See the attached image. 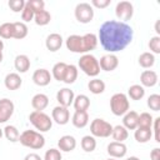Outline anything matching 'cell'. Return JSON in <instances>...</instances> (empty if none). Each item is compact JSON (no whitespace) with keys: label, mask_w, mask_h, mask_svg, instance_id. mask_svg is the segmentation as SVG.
<instances>
[{"label":"cell","mask_w":160,"mask_h":160,"mask_svg":"<svg viewBox=\"0 0 160 160\" xmlns=\"http://www.w3.org/2000/svg\"><path fill=\"white\" fill-rule=\"evenodd\" d=\"M134 38V30L126 22L118 20L104 21L99 29L98 41L109 54H114L124 50L131 44Z\"/></svg>","instance_id":"cell-1"},{"label":"cell","mask_w":160,"mask_h":160,"mask_svg":"<svg viewBox=\"0 0 160 160\" xmlns=\"http://www.w3.org/2000/svg\"><path fill=\"white\" fill-rule=\"evenodd\" d=\"M19 141L22 146L29 148V149H42L45 146V138L41 132L35 131V130H24L20 136Z\"/></svg>","instance_id":"cell-2"},{"label":"cell","mask_w":160,"mask_h":160,"mask_svg":"<svg viewBox=\"0 0 160 160\" xmlns=\"http://www.w3.org/2000/svg\"><path fill=\"white\" fill-rule=\"evenodd\" d=\"M80 70L90 76V78H96L99 74H100V65H99V60L91 55V54H84L80 59H79V62H78Z\"/></svg>","instance_id":"cell-3"},{"label":"cell","mask_w":160,"mask_h":160,"mask_svg":"<svg viewBox=\"0 0 160 160\" xmlns=\"http://www.w3.org/2000/svg\"><path fill=\"white\" fill-rule=\"evenodd\" d=\"M29 121L39 132H46L52 126V119L44 111H31L29 115Z\"/></svg>","instance_id":"cell-4"},{"label":"cell","mask_w":160,"mask_h":160,"mask_svg":"<svg viewBox=\"0 0 160 160\" xmlns=\"http://www.w3.org/2000/svg\"><path fill=\"white\" fill-rule=\"evenodd\" d=\"M129 98L124 92H116L110 98V110L116 116H122L129 111Z\"/></svg>","instance_id":"cell-5"},{"label":"cell","mask_w":160,"mask_h":160,"mask_svg":"<svg viewBox=\"0 0 160 160\" xmlns=\"http://www.w3.org/2000/svg\"><path fill=\"white\" fill-rule=\"evenodd\" d=\"M90 132L94 138H109L112 132V125L104 119L96 118L90 124Z\"/></svg>","instance_id":"cell-6"},{"label":"cell","mask_w":160,"mask_h":160,"mask_svg":"<svg viewBox=\"0 0 160 160\" xmlns=\"http://www.w3.org/2000/svg\"><path fill=\"white\" fill-rule=\"evenodd\" d=\"M74 14L80 24H89L94 19V8L89 2H79L75 6Z\"/></svg>","instance_id":"cell-7"},{"label":"cell","mask_w":160,"mask_h":160,"mask_svg":"<svg viewBox=\"0 0 160 160\" xmlns=\"http://www.w3.org/2000/svg\"><path fill=\"white\" fill-rule=\"evenodd\" d=\"M115 15L116 18L121 21L125 22L128 20H130L134 15V6L130 1H119L115 6Z\"/></svg>","instance_id":"cell-8"},{"label":"cell","mask_w":160,"mask_h":160,"mask_svg":"<svg viewBox=\"0 0 160 160\" xmlns=\"http://www.w3.org/2000/svg\"><path fill=\"white\" fill-rule=\"evenodd\" d=\"M65 45H66V49L71 52H75V54H85V50H84V42H82V36L81 35H70L68 36V39L65 40Z\"/></svg>","instance_id":"cell-9"},{"label":"cell","mask_w":160,"mask_h":160,"mask_svg":"<svg viewBox=\"0 0 160 160\" xmlns=\"http://www.w3.org/2000/svg\"><path fill=\"white\" fill-rule=\"evenodd\" d=\"M51 119L54 122H56L58 125H66L70 120V112L69 109L65 106H55L51 111Z\"/></svg>","instance_id":"cell-10"},{"label":"cell","mask_w":160,"mask_h":160,"mask_svg":"<svg viewBox=\"0 0 160 160\" xmlns=\"http://www.w3.org/2000/svg\"><path fill=\"white\" fill-rule=\"evenodd\" d=\"M14 110H15V105L10 99L8 98L0 99V124L6 122L12 116Z\"/></svg>","instance_id":"cell-11"},{"label":"cell","mask_w":160,"mask_h":160,"mask_svg":"<svg viewBox=\"0 0 160 160\" xmlns=\"http://www.w3.org/2000/svg\"><path fill=\"white\" fill-rule=\"evenodd\" d=\"M100 70L104 71H114L119 66V59L115 54H105L99 60Z\"/></svg>","instance_id":"cell-12"},{"label":"cell","mask_w":160,"mask_h":160,"mask_svg":"<svg viewBox=\"0 0 160 160\" xmlns=\"http://www.w3.org/2000/svg\"><path fill=\"white\" fill-rule=\"evenodd\" d=\"M106 151L109 154L110 158H114V159H121L126 155L128 152V148L124 142H119V141H111L108 148H106Z\"/></svg>","instance_id":"cell-13"},{"label":"cell","mask_w":160,"mask_h":160,"mask_svg":"<svg viewBox=\"0 0 160 160\" xmlns=\"http://www.w3.org/2000/svg\"><path fill=\"white\" fill-rule=\"evenodd\" d=\"M74 98H75V94L69 88H62V89H60L56 92V100H58V102H59L60 106L69 108L70 105H72Z\"/></svg>","instance_id":"cell-14"},{"label":"cell","mask_w":160,"mask_h":160,"mask_svg":"<svg viewBox=\"0 0 160 160\" xmlns=\"http://www.w3.org/2000/svg\"><path fill=\"white\" fill-rule=\"evenodd\" d=\"M51 74L48 69H36L32 74V81L38 86H46L51 81Z\"/></svg>","instance_id":"cell-15"},{"label":"cell","mask_w":160,"mask_h":160,"mask_svg":"<svg viewBox=\"0 0 160 160\" xmlns=\"http://www.w3.org/2000/svg\"><path fill=\"white\" fill-rule=\"evenodd\" d=\"M62 42H64V39L60 34L58 32H52V34H49L46 36V40H45V46L49 51H58L61 46H62Z\"/></svg>","instance_id":"cell-16"},{"label":"cell","mask_w":160,"mask_h":160,"mask_svg":"<svg viewBox=\"0 0 160 160\" xmlns=\"http://www.w3.org/2000/svg\"><path fill=\"white\" fill-rule=\"evenodd\" d=\"M159 76L154 70H144L140 74V85L142 88H152L158 84Z\"/></svg>","instance_id":"cell-17"},{"label":"cell","mask_w":160,"mask_h":160,"mask_svg":"<svg viewBox=\"0 0 160 160\" xmlns=\"http://www.w3.org/2000/svg\"><path fill=\"white\" fill-rule=\"evenodd\" d=\"M58 148L60 151L70 152L76 148V139L72 135H64L58 141Z\"/></svg>","instance_id":"cell-18"},{"label":"cell","mask_w":160,"mask_h":160,"mask_svg":"<svg viewBox=\"0 0 160 160\" xmlns=\"http://www.w3.org/2000/svg\"><path fill=\"white\" fill-rule=\"evenodd\" d=\"M4 84L8 90H18L22 84V79L18 72H9L4 79Z\"/></svg>","instance_id":"cell-19"},{"label":"cell","mask_w":160,"mask_h":160,"mask_svg":"<svg viewBox=\"0 0 160 160\" xmlns=\"http://www.w3.org/2000/svg\"><path fill=\"white\" fill-rule=\"evenodd\" d=\"M122 126L126 130H135L138 128V119L139 114L134 110H129L126 114L122 115Z\"/></svg>","instance_id":"cell-20"},{"label":"cell","mask_w":160,"mask_h":160,"mask_svg":"<svg viewBox=\"0 0 160 160\" xmlns=\"http://www.w3.org/2000/svg\"><path fill=\"white\" fill-rule=\"evenodd\" d=\"M30 59L28 55L25 54H20V55H16L15 56V60H14V66H15V70L20 74H24L29 69H30Z\"/></svg>","instance_id":"cell-21"},{"label":"cell","mask_w":160,"mask_h":160,"mask_svg":"<svg viewBox=\"0 0 160 160\" xmlns=\"http://www.w3.org/2000/svg\"><path fill=\"white\" fill-rule=\"evenodd\" d=\"M49 105V98L48 95L42 94V92H39V94H35L31 99V106L34 108V110L36 111H42L48 108Z\"/></svg>","instance_id":"cell-22"},{"label":"cell","mask_w":160,"mask_h":160,"mask_svg":"<svg viewBox=\"0 0 160 160\" xmlns=\"http://www.w3.org/2000/svg\"><path fill=\"white\" fill-rule=\"evenodd\" d=\"M71 122L78 129L85 128L89 124V114H88V111H75L72 118H71Z\"/></svg>","instance_id":"cell-23"},{"label":"cell","mask_w":160,"mask_h":160,"mask_svg":"<svg viewBox=\"0 0 160 160\" xmlns=\"http://www.w3.org/2000/svg\"><path fill=\"white\" fill-rule=\"evenodd\" d=\"M134 138H135V140H136L138 142H140V144L148 142V141L152 138L151 128H140V126H138V128L135 129Z\"/></svg>","instance_id":"cell-24"},{"label":"cell","mask_w":160,"mask_h":160,"mask_svg":"<svg viewBox=\"0 0 160 160\" xmlns=\"http://www.w3.org/2000/svg\"><path fill=\"white\" fill-rule=\"evenodd\" d=\"M72 105L75 111H86L90 106V99L85 94H79L74 98Z\"/></svg>","instance_id":"cell-25"},{"label":"cell","mask_w":160,"mask_h":160,"mask_svg":"<svg viewBox=\"0 0 160 160\" xmlns=\"http://www.w3.org/2000/svg\"><path fill=\"white\" fill-rule=\"evenodd\" d=\"M82 42H84V50L85 54H89L91 50H94L98 46V35L92 34V32H88L85 35H82Z\"/></svg>","instance_id":"cell-26"},{"label":"cell","mask_w":160,"mask_h":160,"mask_svg":"<svg viewBox=\"0 0 160 160\" xmlns=\"http://www.w3.org/2000/svg\"><path fill=\"white\" fill-rule=\"evenodd\" d=\"M12 28H14L12 39L21 40V39L26 38V35L29 32V29H28V25L25 22H22V21H15V22H12Z\"/></svg>","instance_id":"cell-27"},{"label":"cell","mask_w":160,"mask_h":160,"mask_svg":"<svg viewBox=\"0 0 160 160\" xmlns=\"http://www.w3.org/2000/svg\"><path fill=\"white\" fill-rule=\"evenodd\" d=\"M128 98L131 100H141L145 96V88H142L140 84H134L128 89Z\"/></svg>","instance_id":"cell-28"},{"label":"cell","mask_w":160,"mask_h":160,"mask_svg":"<svg viewBox=\"0 0 160 160\" xmlns=\"http://www.w3.org/2000/svg\"><path fill=\"white\" fill-rule=\"evenodd\" d=\"M138 61H139V65H140L141 68H144V69H150V68H152L154 64H155V55L151 54L150 51H145V52L140 54Z\"/></svg>","instance_id":"cell-29"},{"label":"cell","mask_w":160,"mask_h":160,"mask_svg":"<svg viewBox=\"0 0 160 160\" xmlns=\"http://www.w3.org/2000/svg\"><path fill=\"white\" fill-rule=\"evenodd\" d=\"M88 89L91 94L94 95H99V94H102L105 91V82L98 78H94L92 80H90L88 82Z\"/></svg>","instance_id":"cell-30"},{"label":"cell","mask_w":160,"mask_h":160,"mask_svg":"<svg viewBox=\"0 0 160 160\" xmlns=\"http://www.w3.org/2000/svg\"><path fill=\"white\" fill-rule=\"evenodd\" d=\"M66 68H68V64L66 62H62V61L56 62L52 66V69H51V76L55 80H58V81H62L64 80L65 71H66Z\"/></svg>","instance_id":"cell-31"},{"label":"cell","mask_w":160,"mask_h":160,"mask_svg":"<svg viewBox=\"0 0 160 160\" xmlns=\"http://www.w3.org/2000/svg\"><path fill=\"white\" fill-rule=\"evenodd\" d=\"M78 66L76 65H72V64H69L68 68H66V71H65V75H64V80L62 82L70 85V84H74L75 80L78 79Z\"/></svg>","instance_id":"cell-32"},{"label":"cell","mask_w":160,"mask_h":160,"mask_svg":"<svg viewBox=\"0 0 160 160\" xmlns=\"http://www.w3.org/2000/svg\"><path fill=\"white\" fill-rule=\"evenodd\" d=\"M111 136L114 139V141H119V142H124L128 136H129V132L128 130L122 126V125H116V126H112V132H111Z\"/></svg>","instance_id":"cell-33"},{"label":"cell","mask_w":160,"mask_h":160,"mask_svg":"<svg viewBox=\"0 0 160 160\" xmlns=\"http://www.w3.org/2000/svg\"><path fill=\"white\" fill-rule=\"evenodd\" d=\"M80 145L85 152H92L96 148V140L92 135H85V136H82Z\"/></svg>","instance_id":"cell-34"},{"label":"cell","mask_w":160,"mask_h":160,"mask_svg":"<svg viewBox=\"0 0 160 160\" xmlns=\"http://www.w3.org/2000/svg\"><path fill=\"white\" fill-rule=\"evenodd\" d=\"M2 132H4V136L11 141V142H16L19 141V136H20V132L18 130L16 126L14 125H6L4 129H2Z\"/></svg>","instance_id":"cell-35"},{"label":"cell","mask_w":160,"mask_h":160,"mask_svg":"<svg viewBox=\"0 0 160 160\" xmlns=\"http://www.w3.org/2000/svg\"><path fill=\"white\" fill-rule=\"evenodd\" d=\"M50 20H51V15H50V12H49L48 10H41V11L36 12L35 16H34V21H35V24L39 25V26H45V25H48V24L50 22Z\"/></svg>","instance_id":"cell-36"},{"label":"cell","mask_w":160,"mask_h":160,"mask_svg":"<svg viewBox=\"0 0 160 160\" xmlns=\"http://www.w3.org/2000/svg\"><path fill=\"white\" fill-rule=\"evenodd\" d=\"M152 121H154V118L151 116L150 112H141L139 115V119H138V126H140V128H151Z\"/></svg>","instance_id":"cell-37"},{"label":"cell","mask_w":160,"mask_h":160,"mask_svg":"<svg viewBox=\"0 0 160 160\" xmlns=\"http://www.w3.org/2000/svg\"><path fill=\"white\" fill-rule=\"evenodd\" d=\"M12 22H4L0 25V39H12Z\"/></svg>","instance_id":"cell-38"},{"label":"cell","mask_w":160,"mask_h":160,"mask_svg":"<svg viewBox=\"0 0 160 160\" xmlns=\"http://www.w3.org/2000/svg\"><path fill=\"white\" fill-rule=\"evenodd\" d=\"M148 108L152 111H159L160 110V95L159 94H151L148 98Z\"/></svg>","instance_id":"cell-39"},{"label":"cell","mask_w":160,"mask_h":160,"mask_svg":"<svg viewBox=\"0 0 160 160\" xmlns=\"http://www.w3.org/2000/svg\"><path fill=\"white\" fill-rule=\"evenodd\" d=\"M34 16H35V12H34V10L31 9V6L26 2L25 4V6H24V9H22V11H21V19H22V22H30L31 20H34Z\"/></svg>","instance_id":"cell-40"},{"label":"cell","mask_w":160,"mask_h":160,"mask_svg":"<svg viewBox=\"0 0 160 160\" xmlns=\"http://www.w3.org/2000/svg\"><path fill=\"white\" fill-rule=\"evenodd\" d=\"M148 46L150 49V52L151 54H160V36L155 35L152 38H150L149 42H148Z\"/></svg>","instance_id":"cell-41"},{"label":"cell","mask_w":160,"mask_h":160,"mask_svg":"<svg viewBox=\"0 0 160 160\" xmlns=\"http://www.w3.org/2000/svg\"><path fill=\"white\" fill-rule=\"evenodd\" d=\"M61 151L56 148H51L45 151L44 160H61Z\"/></svg>","instance_id":"cell-42"},{"label":"cell","mask_w":160,"mask_h":160,"mask_svg":"<svg viewBox=\"0 0 160 160\" xmlns=\"http://www.w3.org/2000/svg\"><path fill=\"white\" fill-rule=\"evenodd\" d=\"M25 4H26L25 0H9V2H8L10 10L14 12H21Z\"/></svg>","instance_id":"cell-43"},{"label":"cell","mask_w":160,"mask_h":160,"mask_svg":"<svg viewBox=\"0 0 160 160\" xmlns=\"http://www.w3.org/2000/svg\"><path fill=\"white\" fill-rule=\"evenodd\" d=\"M26 2L31 6V9L34 10L35 14L39 12V11H41V10H45V2L42 0H29Z\"/></svg>","instance_id":"cell-44"},{"label":"cell","mask_w":160,"mask_h":160,"mask_svg":"<svg viewBox=\"0 0 160 160\" xmlns=\"http://www.w3.org/2000/svg\"><path fill=\"white\" fill-rule=\"evenodd\" d=\"M151 131L154 132V139L156 142H160V118L154 119L152 121V126H151Z\"/></svg>","instance_id":"cell-45"},{"label":"cell","mask_w":160,"mask_h":160,"mask_svg":"<svg viewBox=\"0 0 160 160\" xmlns=\"http://www.w3.org/2000/svg\"><path fill=\"white\" fill-rule=\"evenodd\" d=\"M111 4V0H92L90 5L96 9H105Z\"/></svg>","instance_id":"cell-46"},{"label":"cell","mask_w":160,"mask_h":160,"mask_svg":"<svg viewBox=\"0 0 160 160\" xmlns=\"http://www.w3.org/2000/svg\"><path fill=\"white\" fill-rule=\"evenodd\" d=\"M150 159L151 160H160V149L159 148H154L150 151Z\"/></svg>","instance_id":"cell-47"},{"label":"cell","mask_w":160,"mask_h":160,"mask_svg":"<svg viewBox=\"0 0 160 160\" xmlns=\"http://www.w3.org/2000/svg\"><path fill=\"white\" fill-rule=\"evenodd\" d=\"M24 160H42V159L40 158V155H38V154H35V152H30V154H28V155L24 158Z\"/></svg>","instance_id":"cell-48"},{"label":"cell","mask_w":160,"mask_h":160,"mask_svg":"<svg viewBox=\"0 0 160 160\" xmlns=\"http://www.w3.org/2000/svg\"><path fill=\"white\" fill-rule=\"evenodd\" d=\"M159 22H160V20H158V21L155 22V31H156L158 36H159V34H160V30H159Z\"/></svg>","instance_id":"cell-49"},{"label":"cell","mask_w":160,"mask_h":160,"mask_svg":"<svg viewBox=\"0 0 160 160\" xmlns=\"http://www.w3.org/2000/svg\"><path fill=\"white\" fill-rule=\"evenodd\" d=\"M2 49H4V41L0 39V52H2Z\"/></svg>","instance_id":"cell-50"},{"label":"cell","mask_w":160,"mask_h":160,"mask_svg":"<svg viewBox=\"0 0 160 160\" xmlns=\"http://www.w3.org/2000/svg\"><path fill=\"white\" fill-rule=\"evenodd\" d=\"M126 160H140L138 156H130V158H128Z\"/></svg>","instance_id":"cell-51"},{"label":"cell","mask_w":160,"mask_h":160,"mask_svg":"<svg viewBox=\"0 0 160 160\" xmlns=\"http://www.w3.org/2000/svg\"><path fill=\"white\" fill-rule=\"evenodd\" d=\"M2 59H4V56H2V52H0V62L2 61Z\"/></svg>","instance_id":"cell-52"},{"label":"cell","mask_w":160,"mask_h":160,"mask_svg":"<svg viewBox=\"0 0 160 160\" xmlns=\"http://www.w3.org/2000/svg\"><path fill=\"white\" fill-rule=\"evenodd\" d=\"M2 135H4V132H2V129L0 128V139H1V136H2Z\"/></svg>","instance_id":"cell-53"},{"label":"cell","mask_w":160,"mask_h":160,"mask_svg":"<svg viewBox=\"0 0 160 160\" xmlns=\"http://www.w3.org/2000/svg\"><path fill=\"white\" fill-rule=\"evenodd\" d=\"M108 160H116V159H114V158H109Z\"/></svg>","instance_id":"cell-54"}]
</instances>
